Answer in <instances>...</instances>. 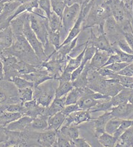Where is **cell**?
<instances>
[{"instance_id": "15", "label": "cell", "mask_w": 133, "mask_h": 147, "mask_svg": "<svg viewBox=\"0 0 133 147\" xmlns=\"http://www.w3.org/2000/svg\"><path fill=\"white\" fill-rule=\"evenodd\" d=\"M112 54L100 50H96V53L94 55L92 60L89 62V65L92 68L95 70H99L104 67L105 63L107 61L108 58Z\"/></svg>"}, {"instance_id": "27", "label": "cell", "mask_w": 133, "mask_h": 147, "mask_svg": "<svg viewBox=\"0 0 133 147\" xmlns=\"http://www.w3.org/2000/svg\"><path fill=\"white\" fill-rule=\"evenodd\" d=\"M74 88L72 80L70 81H59V85L56 89V97L61 98L66 96Z\"/></svg>"}, {"instance_id": "19", "label": "cell", "mask_w": 133, "mask_h": 147, "mask_svg": "<svg viewBox=\"0 0 133 147\" xmlns=\"http://www.w3.org/2000/svg\"><path fill=\"white\" fill-rule=\"evenodd\" d=\"M29 12H24L22 14H20L15 18L13 19L10 22V26L11 27L12 30L13 32V34L14 36L22 35L23 34V30H24V22H25L26 18L27 17V14Z\"/></svg>"}, {"instance_id": "11", "label": "cell", "mask_w": 133, "mask_h": 147, "mask_svg": "<svg viewBox=\"0 0 133 147\" xmlns=\"http://www.w3.org/2000/svg\"><path fill=\"white\" fill-rule=\"evenodd\" d=\"M112 116L121 119H132L133 116V105L128 103H124L118 106H113L110 111Z\"/></svg>"}, {"instance_id": "49", "label": "cell", "mask_w": 133, "mask_h": 147, "mask_svg": "<svg viewBox=\"0 0 133 147\" xmlns=\"http://www.w3.org/2000/svg\"><path fill=\"white\" fill-rule=\"evenodd\" d=\"M4 79V66H3L2 61L0 58V81Z\"/></svg>"}, {"instance_id": "45", "label": "cell", "mask_w": 133, "mask_h": 147, "mask_svg": "<svg viewBox=\"0 0 133 147\" xmlns=\"http://www.w3.org/2000/svg\"><path fill=\"white\" fill-rule=\"evenodd\" d=\"M119 62H122L121 61L119 56L117 54H116V53H114V54H112L110 56H109V57L108 58L107 61L105 63L104 67L109 65L114 64V63H119Z\"/></svg>"}, {"instance_id": "26", "label": "cell", "mask_w": 133, "mask_h": 147, "mask_svg": "<svg viewBox=\"0 0 133 147\" xmlns=\"http://www.w3.org/2000/svg\"><path fill=\"white\" fill-rule=\"evenodd\" d=\"M131 90H132L130 89L124 88L119 93L111 98V102L112 103V106H116L119 104H122V103H128Z\"/></svg>"}, {"instance_id": "7", "label": "cell", "mask_w": 133, "mask_h": 147, "mask_svg": "<svg viewBox=\"0 0 133 147\" xmlns=\"http://www.w3.org/2000/svg\"><path fill=\"white\" fill-rule=\"evenodd\" d=\"M66 65L67 62L60 61L56 58H50L47 61L43 62L40 65V67L45 68L53 79L57 80L58 78L63 73Z\"/></svg>"}, {"instance_id": "8", "label": "cell", "mask_w": 133, "mask_h": 147, "mask_svg": "<svg viewBox=\"0 0 133 147\" xmlns=\"http://www.w3.org/2000/svg\"><path fill=\"white\" fill-rule=\"evenodd\" d=\"M92 120L93 119H92V116H91L90 111L81 109V110L73 112V113H71L70 115L66 116V119L63 125L70 126L71 124H74L76 126H79L81 123L90 121Z\"/></svg>"}, {"instance_id": "40", "label": "cell", "mask_w": 133, "mask_h": 147, "mask_svg": "<svg viewBox=\"0 0 133 147\" xmlns=\"http://www.w3.org/2000/svg\"><path fill=\"white\" fill-rule=\"evenodd\" d=\"M113 44H115V45H116L118 48L120 49L122 51L127 53H129V54H133L132 49L131 48L130 46L129 45V44H128V42L126 41L125 37L119 39L116 42L113 43Z\"/></svg>"}, {"instance_id": "16", "label": "cell", "mask_w": 133, "mask_h": 147, "mask_svg": "<svg viewBox=\"0 0 133 147\" xmlns=\"http://www.w3.org/2000/svg\"><path fill=\"white\" fill-rule=\"evenodd\" d=\"M66 96L61 98H55L50 106L48 107H46L43 116L49 118L58 112L62 111V110L66 106Z\"/></svg>"}, {"instance_id": "4", "label": "cell", "mask_w": 133, "mask_h": 147, "mask_svg": "<svg viewBox=\"0 0 133 147\" xmlns=\"http://www.w3.org/2000/svg\"><path fill=\"white\" fill-rule=\"evenodd\" d=\"M30 22L32 30L43 45H45L48 42L50 31L48 19H43L33 13H30Z\"/></svg>"}, {"instance_id": "54", "label": "cell", "mask_w": 133, "mask_h": 147, "mask_svg": "<svg viewBox=\"0 0 133 147\" xmlns=\"http://www.w3.org/2000/svg\"><path fill=\"white\" fill-rule=\"evenodd\" d=\"M0 55H1V52H0Z\"/></svg>"}, {"instance_id": "29", "label": "cell", "mask_w": 133, "mask_h": 147, "mask_svg": "<svg viewBox=\"0 0 133 147\" xmlns=\"http://www.w3.org/2000/svg\"><path fill=\"white\" fill-rule=\"evenodd\" d=\"M48 126V118L43 115L33 119L30 128L33 130L45 131Z\"/></svg>"}, {"instance_id": "46", "label": "cell", "mask_w": 133, "mask_h": 147, "mask_svg": "<svg viewBox=\"0 0 133 147\" xmlns=\"http://www.w3.org/2000/svg\"><path fill=\"white\" fill-rule=\"evenodd\" d=\"M123 36L133 50V33L132 32H123Z\"/></svg>"}, {"instance_id": "9", "label": "cell", "mask_w": 133, "mask_h": 147, "mask_svg": "<svg viewBox=\"0 0 133 147\" xmlns=\"http://www.w3.org/2000/svg\"><path fill=\"white\" fill-rule=\"evenodd\" d=\"M22 77L25 78L26 80H29V81L32 82L34 85L35 87H37L40 85L43 84L45 82L48 81L50 80H54L53 78L49 74L48 70H43V67H38L37 71L34 72V73H29V74L22 75L21 76Z\"/></svg>"}, {"instance_id": "41", "label": "cell", "mask_w": 133, "mask_h": 147, "mask_svg": "<svg viewBox=\"0 0 133 147\" xmlns=\"http://www.w3.org/2000/svg\"><path fill=\"white\" fill-rule=\"evenodd\" d=\"M38 7L41 9L45 13L46 16L48 18L50 13L52 11L51 1L50 0H38Z\"/></svg>"}, {"instance_id": "47", "label": "cell", "mask_w": 133, "mask_h": 147, "mask_svg": "<svg viewBox=\"0 0 133 147\" xmlns=\"http://www.w3.org/2000/svg\"><path fill=\"white\" fill-rule=\"evenodd\" d=\"M64 1L67 6H71L74 4H79L81 6L83 3V0H64Z\"/></svg>"}, {"instance_id": "32", "label": "cell", "mask_w": 133, "mask_h": 147, "mask_svg": "<svg viewBox=\"0 0 133 147\" xmlns=\"http://www.w3.org/2000/svg\"><path fill=\"white\" fill-rule=\"evenodd\" d=\"M113 106L111 102V99H105L101 100L97 104L91 109L90 112L92 113H96V112H107L110 111Z\"/></svg>"}, {"instance_id": "22", "label": "cell", "mask_w": 133, "mask_h": 147, "mask_svg": "<svg viewBox=\"0 0 133 147\" xmlns=\"http://www.w3.org/2000/svg\"><path fill=\"white\" fill-rule=\"evenodd\" d=\"M115 146L133 147V128L127 129L117 139Z\"/></svg>"}, {"instance_id": "39", "label": "cell", "mask_w": 133, "mask_h": 147, "mask_svg": "<svg viewBox=\"0 0 133 147\" xmlns=\"http://www.w3.org/2000/svg\"><path fill=\"white\" fill-rule=\"evenodd\" d=\"M53 146L57 147H71L72 146L71 141L66 136L60 133L59 131H57V139L55 142Z\"/></svg>"}, {"instance_id": "31", "label": "cell", "mask_w": 133, "mask_h": 147, "mask_svg": "<svg viewBox=\"0 0 133 147\" xmlns=\"http://www.w3.org/2000/svg\"><path fill=\"white\" fill-rule=\"evenodd\" d=\"M49 30L51 32L59 31L62 24V19L52 10L50 16L48 18Z\"/></svg>"}, {"instance_id": "33", "label": "cell", "mask_w": 133, "mask_h": 147, "mask_svg": "<svg viewBox=\"0 0 133 147\" xmlns=\"http://www.w3.org/2000/svg\"><path fill=\"white\" fill-rule=\"evenodd\" d=\"M10 81L12 82L18 90L26 88H34V85L32 82L26 80L22 76H15L12 78Z\"/></svg>"}, {"instance_id": "12", "label": "cell", "mask_w": 133, "mask_h": 147, "mask_svg": "<svg viewBox=\"0 0 133 147\" xmlns=\"http://www.w3.org/2000/svg\"><path fill=\"white\" fill-rule=\"evenodd\" d=\"M104 29H105V32L107 38L109 39L111 37L112 40H113L114 38H117V34H119V32L123 33V30H121L119 24L112 15L109 16L105 20Z\"/></svg>"}, {"instance_id": "3", "label": "cell", "mask_w": 133, "mask_h": 147, "mask_svg": "<svg viewBox=\"0 0 133 147\" xmlns=\"http://www.w3.org/2000/svg\"><path fill=\"white\" fill-rule=\"evenodd\" d=\"M23 34L25 38L27 39L29 44L31 45L32 48L35 51V54L40 59V61L43 63L44 61H47L48 57L46 55L44 50V45L43 43L40 41L36 34L32 30L30 22V13H28L27 17L26 18L25 22H24V30H23Z\"/></svg>"}, {"instance_id": "34", "label": "cell", "mask_w": 133, "mask_h": 147, "mask_svg": "<svg viewBox=\"0 0 133 147\" xmlns=\"http://www.w3.org/2000/svg\"><path fill=\"white\" fill-rule=\"evenodd\" d=\"M122 121V119H118V118H112L105 126V132L113 135L117 130L118 128L120 126Z\"/></svg>"}, {"instance_id": "23", "label": "cell", "mask_w": 133, "mask_h": 147, "mask_svg": "<svg viewBox=\"0 0 133 147\" xmlns=\"http://www.w3.org/2000/svg\"><path fill=\"white\" fill-rule=\"evenodd\" d=\"M58 131L71 141V143H72L73 140L79 137V129L76 125L71 124L70 126L63 125Z\"/></svg>"}, {"instance_id": "53", "label": "cell", "mask_w": 133, "mask_h": 147, "mask_svg": "<svg viewBox=\"0 0 133 147\" xmlns=\"http://www.w3.org/2000/svg\"><path fill=\"white\" fill-rule=\"evenodd\" d=\"M109 1H110V0H105V1H106V2H109Z\"/></svg>"}, {"instance_id": "50", "label": "cell", "mask_w": 133, "mask_h": 147, "mask_svg": "<svg viewBox=\"0 0 133 147\" xmlns=\"http://www.w3.org/2000/svg\"><path fill=\"white\" fill-rule=\"evenodd\" d=\"M128 102L133 105V90H131V93L130 94L129 98H128Z\"/></svg>"}, {"instance_id": "13", "label": "cell", "mask_w": 133, "mask_h": 147, "mask_svg": "<svg viewBox=\"0 0 133 147\" xmlns=\"http://www.w3.org/2000/svg\"><path fill=\"white\" fill-rule=\"evenodd\" d=\"M57 139V131L45 130L37 134L36 142L40 146H53Z\"/></svg>"}, {"instance_id": "42", "label": "cell", "mask_w": 133, "mask_h": 147, "mask_svg": "<svg viewBox=\"0 0 133 147\" xmlns=\"http://www.w3.org/2000/svg\"><path fill=\"white\" fill-rule=\"evenodd\" d=\"M129 63H124V62H119V63H115L114 64L109 65L107 66H105L104 67H106L107 69H109L111 71H112L115 73H118L119 72H120L122 69H124L125 67H126L127 66H128Z\"/></svg>"}, {"instance_id": "36", "label": "cell", "mask_w": 133, "mask_h": 147, "mask_svg": "<svg viewBox=\"0 0 133 147\" xmlns=\"http://www.w3.org/2000/svg\"><path fill=\"white\" fill-rule=\"evenodd\" d=\"M51 1L52 10L62 19L64 11L66 4L64 0H50Z\"/></svg>"}, {"instance_id": "44", "label": "cell", "mask_w": 133, "mask_h": 147, "mask_svg": "<svg viewBox=\"0 0 133 147\" xmlns=\"http://www.w3.org/2000/svg\"><path fill=\"white\" fill-rule=\"evenodd\" d=\"M72 146L75 147H92V145L83 138L78 137L71 143Z\"/></svg>"}, {"instance_id": "25", "label": "cell", "mask_w": 133, "mask_h": 147, "mask_svg": "<svg viewBox=\"0 0 133 147\" xmlns=\"http://www.w3.org/2000/svg\"><path fill=\"white\" fill-rule=\"evenodd\" d=\"M14 68L18 72L20 76H21L22 75L29 74V73H34V72L37 71L38 67L35 65L30 64V63H27V62L23 61V60H19L14 65Z\"/></svg>"}, {"instance_id": "1", "label": "cell", "mask_w": 133, "mask_h": 147, "mask_svg": "<svg viewBox=\"0 0 133 147\" xmlns=\"http://www.w3.org/2000/svg\"><path fill=\"white\" fill-rule=\"evenodd\" d=\"M1 53L7 55H14L20 60L27 62L37 67H40L42 63L24 34L14 36L13 44Z\"/></svg>"}, {"instance_id": "55", "label": "cell", "mask_w": 133, "mask_h": 147, "mask_svg": "<svg viewBox=\"0 0 133 147\" xmlns=\"http://www.w3.org/2000/svg\"><path fill=\"white\" fill-rule=\"evenodd\" d=\"M0 1H1V0H0Z\"/></svg>"}, {"instance_id": "35", "label": "cell", "mask_w": 133, "mask_h": 147, "mask_svg": "<svg viewBox=\"0 0 133 147\" xmlns=\"http://www.w3.org/2000/svg\"><path fill=\"white\" fill-rule=\"evenodd\" d=\"M34 97V91L33 88H26L18 90V98L22 103L24 102L32 100Z\"/></svg>"}, {"instance_id": "48", "label": "cell", "mask_w": 133, "mask_h": 147, "mask_svg": "<svg viewBox=\"0 0 133 147\" xmlns=\"http://www.w3.org/2000/svg\"><path fill=\"white\" fill-rule=\"evenodd\" d=\"M7 100V96L4 92L0 90V105L5 103Z\"/></svg>"}, {"instance_id": "14", "label": "cell", "mask_w": 133, "mask_h": 147, "mask_svg": "<svg viewBox=\"0 0 133 147\" xmlns=\"http://www.w3.org/2000/svg\"><path fill=\"white\" fill-rule=\"evenodd\" d=\"M112 118H113V116L111 112L107 111L104 112L103 114L92 120L94 124V136L96 138L105 132V126Z\"/></svg>"}, {"instance_id": "24", "label": "cell", "mask_w": 133, "mask_h": 147, "mask_svg": "<svg viewBox=\"0 0 133 147\" xmlns=\"http://www.w3.org/2000/svg\"><path fill=\"white\" fill-rule=\"evenodd\" d=\"M84 93L85 88H80L74 87L66 96V106L77 103L79 99L84 95Z\"/></svg>"}, {"instance_id": "37", "label": "cell", "mask_w": 133, "mask_h": 147, "mask_svg": "<svg viewBox=\"0 0 133 147\" xmlns=\"http://www.w3.org/2000/svg\"><path fill=\"white\" fill-rule=\"evenodd\" d=\"M48 41L50 42V44L55 47V49H56V51H57V50L60 48V46L62 43L60 32L49 31Z\"/></svg>"}, {"instance_id": "30", "label": "cell", "mask_w": 133, "mask_h": 147, "mask_svg": "<svg viewBox=\"0 0 133 147\" xmlns=\"http://www.w3.org/2000/svg\"><path fill=\"white\" fill-rule=\"evenodd\" d=\"M98 142L105 147H113L115 146L117 142V138L115 137L114 135L109 134L107 132H104L103 134L97 137Z\"/></svg>"}, {"instance_id": "2", "label": "cell", "mask_w": 133, "mask_h": 147, "mask_svg": "<svg viewBox=\"0 0 133 147\" xmlns=\"http://www.w3.org/2000/svg\"><path fill=\"white\" fill-rule=\"evenodd\" d=\"M81 11V5L79 4H74L71 6L66 5L63 17H62V24L59 32L60 37L65 39L68 36V34L73 27L77 20L78 17Z\"/></svg>"}, {"instance_id": "5", "label": "cell", "mask_w": 133, "mask_h": 147, "mask_svg": "<svg viewBox=\"0 0 133 147\" xmlns=\"http://www.w3.org/2000/svg\"><path fill=\"white\" fill-rule=\"evenodd\" d=\"M56 89L51 83L33 88V99H35L40 106L48 107L56 97Z\"/></svg>"}, {"instance_id": "38", "label": "cell", "mask_w": 133, "mask_h": 147, "mask_svg": "<svg viewBox=\"0 0 133 147\" xmlns=\"http://www.w3.org/2000/svg\"><path fill=\"white\" fill-rule=\"evenodd\" d=\"M112 47L114 48V51L116 54L120 57V60L122 62L124 63H129V64H132L133 63V54H129V53H125V52L122 51L120 49L118 48L115 44H112Z\"/></svg>"}, {"instance_id": "52", "label": "cell", "mask_w": 133, "mask_h": 147, "mask_svg": "<svg viewBox=\"0 0 133 147\" xmlns=\"http://www.w3.org/2000/svg\"><path fill=\"white\" fill-rule=\"evenodd\" d=\"M92 0H83V3L82 5H86V4H88L89 3H90Z\"/></svg>"}, {"instance_id": "21", "label": "cell", "mask_w": 133, "mask_h": 147, "mask_svg": "<svg viewBox=\"0 0 133 147\" xmlns=\"http://www.w3.org/2000/svg\"><path fill=\"white\" fill-rule=\"evenodd\" d=\"M88 45V44H87ZM87 45H86V47H84V49L83 50V51L80 53V54L78 55L76 57H71V56H68V63L67 65H66V67L64 68L65 71H67L69 73H72L73 71H74L81 64L82 61H83V56H84V53L85 51H86V47H87Z\"/></svg>"}, {"instance_id": "20", "label": "cell", "mask_w": 133, "mask_h": 147, "mask_svg": "<svg viewBox=\"0 0 133 147\" xmlns=\"http://www.w3.org/2000/svg\"><path fill=\"white\" fill-rule=\"evenodd\" d=\"M66 116L62 111L58 112L48 118V126L46 130L58 131L63 126Z\"/></svg>"}, {"instance_id": "17", "label": "cell", "mask_w": 133, "mask_h": 147, "mask_svg": "<svg viewBox=\"0 0 133 147\" xmlns=\"http://www.w3.org/2000/svg\"><path fill=\"white\" fill-rule=\"evenodd\" d=\"M93 92L89 87L85 88V93L78 101L79 108L82 110H90L91 109L96 106L101 100H96L91 96L90 93Z\"/></svg>"}, {"instance_id": "43", "label": "cell", "mask_w": 133, "mask_h": 147, "mask_svg": "<svg viewBox=\"0 0 133 147\" xmlns=\"http://www.w3.org/2000/svg\"><path fill=\"white\" fill-rule=\"evenodd\" d=\"M79 110H81L79 105H78V103H75V104H71L66 106L64 107V109L62 110V112L67 116L69 115H70L71 113H73L75 111H77Z\"/></svg>"}, {"instance_id": "28", "label": "cell", "mask_w": 133, "mask_h": 147, "mask_svg": "<svg viewBox=\"0 0 133 147\" xmlns=\"http://www.w3.org/2000/svg\"><path fill=\"white\" fill-rule=\"evenodd\" d=\"M23 115L21 113H16V112L4 111L0 114V125L3 127H5L7 124L14 121L17 120L22 117Z\"/></svg>"}, {"instance_id": "18", "label": "cell", "mask_w": 133, "mask_h": 147, "mask_svg": "<svg viewBox=\"0 0 133 147\" xmlns=\"http://www.w3.org/2000/svg\"><path fill=\"white\" fill-rule=\"evenodd\" d=\"M14 35L10 26L0 30V52L10 47L14 42Z\"/></svg>"}, {"instance_id": "6", "label": "cell", "mask_w": 133, "mask_h": 147, "mask_svg": "<svg viewBox=\"0 0 133 147\" xmlns=\"http://www.w3.org/2000/svg\"><path fill=\"white\" fill-rule=\"evenodd\" d=\"M88 44L94 45L97 50L107 52L109 54L115 53L112 43L109 42L105 32L99 33V36H96L93 30H91V36L89 38Z\"/></svg>"}, {"instance_id": "51", "label": "cell", "mask_w": 133, "mask_h": 147, "mask_svg": "<svg viewBox=\"0 0 133 147\" xmlns=\"http://www.w3.org/2000/svg\"><path fill=\"white\" fill-rule=\"evenodd\" d=\"M4 3L1 1H0V14H1V13L2 12L3 9H4Z\"/></svg>"}, {"instance_id": "10", "label": "cell", "mask_w": 133, "mask_h": 147, "mask_svg": "<svg viewBox=\"0 0 133 147\" xmlns=\"http://www.w3.org/2000/svg\"><path fill=\"white\" fill-rule=\"evenodd\" d=\"M33 118L28 116L23 115L22 117L17 120L11 122L4 127L7 131H16V132H23L27 128H30V124L33 121Z\"/></svg>"}]
</instances>
